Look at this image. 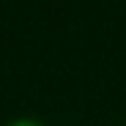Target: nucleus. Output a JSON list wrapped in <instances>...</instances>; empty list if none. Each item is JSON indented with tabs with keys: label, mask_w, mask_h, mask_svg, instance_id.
Here are the masks:
<instances>
[{
	"label": "nucleus",
	"mask_w": 126,
	"mask_h": 126,
	"mask_svg": "<svg viewBox=\"0 0 126 126\" xmlns=\"http://www.w3.org/2000/svg\"><path fill=\"white\" fill-rule=\"evenodd\" d=\"M8 126H44V123H38V121H33V118H22V121H14V123H8Z\"/></svg>",
	"instance_id": "nucleus-1"
}]
</instances>
